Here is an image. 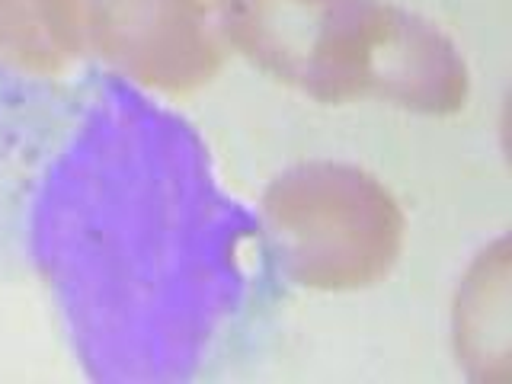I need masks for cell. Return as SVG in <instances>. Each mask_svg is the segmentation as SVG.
<instances>
[{
	"label": "cell",
	"instance_id": "cell-1",
	"mask_svg": "<svg viewBox=\"0 0 512 384\" xmlns=\"http://www.w3.org/2000/svg\"><path fill=\"white\" fill-rule=\"evenodd\" d=\"M228 45L317 103L384 100L423 116L468 103V64L426 16L388 0H224Z\"/></svg>",
	"mask_w": 512,
	"mask_h": 384
},
{
	"label": "cell",
	"instance_id": "cell-4",
	"mask_svg": "<svg viewBox=\"0 0 512 384\" xmlns=\"http://www.w3.org/2000/svg\"><path fill=\"white\" fill-rule=\"evenodd\" d=\"M0 64L39 77L68 68L42 26L39 0H0Z\"/></svg>",
	"mask_w": 512,
	"mask_h": 384
},
{
	"label": "cell",
	"instance_id": "cell-3",
	"mask_svg": "<svg viewBox=\"0 0 512 384\" xmlns=\"http://www.w3.org/2000/svg\"><path fill=\"white\" fill-rule=\"evenodd\" d=\"M74 48L138 87L186 93L228 58L224 0H71Z\"/></svg>",
	"mask_w": 512,
	"mask_h": 384
},
{
	"label": "cell",
	"instance_id": "cell-2",
	"mask_svg": "<svg viewBox=\"0 0 512 384\" xmlns=\"http://www.w3.org/2000/svg\"><path fill=\"white\" fill-rule=\"evenodd\" d=\"M263 228L285 279L317 292H356L391 276L407 218L372 173L308 160L263 192Z\"/></svg>",
	"mask_w": 512,
	"mask_h": 384
}]
</instances>
